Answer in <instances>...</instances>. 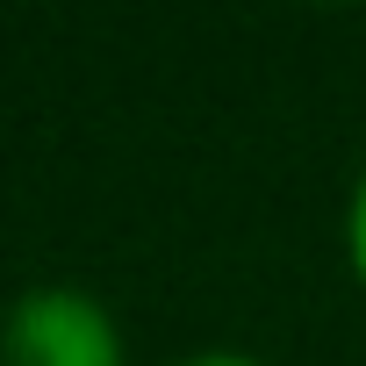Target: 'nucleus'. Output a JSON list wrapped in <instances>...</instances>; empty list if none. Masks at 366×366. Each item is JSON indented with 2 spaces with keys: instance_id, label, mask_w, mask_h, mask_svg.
I'll use <instances>...</instances> for the list:
<instances>
[{
  "instance_id": "obj_1",
  "label": "nucleus",
  "mask_w": 366,
  "mask_h": 366,
  "mask_svg": "<svg viewBox=\"0 0 366 366\" xmlns=\"http://www.w3.org/2000/svg\"><path fill=\"white\" fill-rule=\"evenodd\" d=\"M0 366H122V323L86 287H29L0 323Z\"/></svg>"
},
{
  "instance_id": "obj_3",
  "label": "nucleus",
  "mask_w": 366,
  "mask_h": 366,
  "mask_svg": "<svg viewBox=\"0 0 366 366\" xmlns=\"http://www.w3.org/2000/svg\"><path fill=\"white\" fill-rule=\"evenodd\" d=\"M172 366H266V359H244V352H187V359H172Z\"/></svg>"
},
{
  "instance_id": "obj_2",
  "label": "nucleus",
  "mask_w": 366,
  "mask_h": 366,
  "mask_svg": "<svg viewBox=\"0 0 366 366\" xmlns=\"http://www.w3.org/2000/svg\"><path fill=\"white\" fill-rule=\"evenodd\" d=\"M345 252H352V273H359V287H366V172H359L352 209H345Z\"/></svg>"
}]
</instances>
